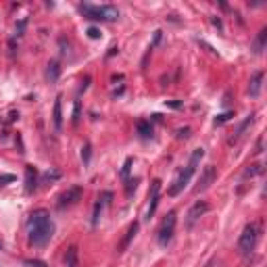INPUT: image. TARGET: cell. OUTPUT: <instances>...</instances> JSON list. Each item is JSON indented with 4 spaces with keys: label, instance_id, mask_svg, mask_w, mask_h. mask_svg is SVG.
<instances>
[{
    "label": "cell",
    "instance_id": "cell-20",
    "mask_svg": "<svg viewBox=\"0 0 267 267\" xmlns=\"http://www.w3.org/2000/svg\"><path fill=\"white\" fill-rule=\"evenodd\" d=\"M90 157H92V144L83 142V146H82V161L88 165L90 163Z\"/></svg>",
    "mask_w": 267,
    "mask_h": 267
},
{
    "label": "cell",
    "instance_id": "cell-31",
    "mask_svg": "<svg viewBox=\"0 0 267 267\" xmlns=\"http://www.w3.org/2000/svg\"><path fill=\"white\" fill-rule=\"evenodd\" d=\"M0 249H2V244H0Z\"/></svg>",
    "mask_w": 267,
    "mask_h": 267
},
{
    "label": "cell",
    "instance_id": "cell-19",
    "mask_svg": "<svg viewBox=\"0 0 267 267\" xmlns=\"http://www.w3.org/2000/svg\"><path fill=\"white\" fill-rule=\"evenodd\" d=\"M65 265H67V267H77V249H75V247H71V249L67 250Z\"/></svg>",
    "mask_w": 267,
    "mask_h": 267
},
{
    "label": "cell",
    "instance_id": "cell-11",
    "mask_svg": "<svg viewBox=\"0 0 267 267\" xmlns=\"http://www.w3.org/2000/svg\"><path fill=\"white\" fill-rule=\"evenodd\" d=\"M111 192H104L102 196H98V200H96V205H94V213H92V226H98V221H100V213H102V209L109 205V199H111Z\"/></svg>",
    "mask_w": 267,
    "mask_h": 267
},
{
    "label": "cell",
    "instance_id": "cell-6",
    "mask_svg": "<svg viewBox=\"0 0 267 267\" xmlns=\"http://www.w3.org/2000/svg\"><path fill=\"white\" fill-rule=\"evenodd\" d=\"M82 194H83V190H82L80 186H71V188H67V190L59 196L57 207H59L61 211H65V209H69V207L77 205V202L82 200Z\"/></svg>",
    "mask_w": 267,
    "mask_h": 267
},
{
    "label": "cell",
    "instance_id": "cell-23",
    "mask_svg": "<svg viewBox=\"0 0 267 267\" xmlns=\"http://www.w3.org/2000/svg\"><path fill=\"white\" fill-rule=\"evenodd\" d=\"M136 188H138V178L128 180V186H125V194H128V196H132L134 192H136Z\"/></svg>",
    "mask_w": 267,
    "mask_h": 267
},
{
    "label": "cell",
    "instance_id": "cell-17",
    "mask_svg": "<svg viewBox=\"0 0 267 267\" xmlns=\"http://www.w3.org/2000/svg\"><path fill=\"white\" fill-rule=\"evenodd\" d=\"M265 42H267V27H263V30L259 32L255 44H252V52H255V54H261L263 48H265Z\"/></svg>",
    "mask_w": 267,
    "mask_h": 267
},
{
    "label": "cell",
    "instance_id": "cell-9",
    "mask_svg": "<svg viewBox=\"0 0 267 267\" xmlns=\"http://www.w3.org/2000/svg\"><path fill=\"white\" fill-rule=\"evenodd\" d=\"M159 199H161V180H154L149 192V209H146V219H152L154 211L159 207Z\"/></svg>",
    "mask_w": 267,
    "mask_h": 267
},
{
    "label": "cell",
    "instance_id": "cell-28",
    "mask_svg": "<svg viewBox=\"0 0 267 267\" xmlns=\"http://www.w3.org/2000/svg\"><path fill=\"white\" fill-rule=\"evenodd\" d=\"M80 121V100H75V107H73V123Z\"/></svg>",
    "mask_w": 267,
    "mask_h": 267
},
{
    "label": "cell",
    "instance_id": "cell-15",
    "mask_svg": "<svg viewBox=\"0 0 267 267\" xmlns=\"http://www.w3.org/2000/svg\"><path fill=\"white\" fill-rule=\"evenodd\" d=\"M136 130L140 134V138H152V123L146 121V119H140V121L136 123Z\"/></svg>",
    "mask_w": 267,
    "mask_h": 267
},
{
    "label": "cell",
    "instance_id": "cell-25",
    "mask_svg": "<svg viewBox=\"0 0 267 267\" xmlns=\"http://www.w3.org/2000/svg\"><path fill=\"white\" fill-rule=\"evenodd\" d=\"M132 163H134L132 157L125 159V165H123V169H121V175H123V178H128V175H130V167H132Z\"/></svg>",
    "mask_w": 267,
    "mask_h": 267
},
{
    "label": "cell",
    "instance_id": "cell-1",
    "mask_svg": "<svg viewBox=\"0 0 267 267\" xmlns=\"http://www.w3.org/2000/svg\"><path fill=\"white\" fill-rule=\"evenodd\" d=\"M27 234H30L32 247H46V244L50 242V238L54 236V223L46 209H38L30 215Z\"/></svg>",
    "mask_w": 267,
    "mask_h": 267
},
{
    "label": "cell",
    "instance_id": "cell-30",
    "mask_svg": "<svg viewBox=\"0 0 267 267\" xmlns=\"http://www.w3.org/2000/svg\"><path fill=\"white\" fill-rule=\"evenodd\" d=\"M188 136H190V128H184L178 132V138H188Z\"/></svg>",
    "mask_w": 267,
    "mask_h": 267
},
{
    "label": "cell",
    "instance_id": "cell-3",
    "mask_svg": "<svg viewBox=\"0 0 267 267\" xmlns=\"http://www.w3.org/2000/svg\"><path fill=\"white\" fill-rule=\"evenodd\" d=\"M80 11L88 19H94V21H115V19H119V9H117V6H113V4H102V6L82 4Z\"/></svg>",
    "mask_w": 267,
    "mask_h": 267
},
{
    "label": "cell",
    "instance_id": "cell-26",
    "mask_svg": "<svg viewBox=\"0 0 267 267\" xmlns=\"http://www.w3.org/2000/svg\"><path fill=\"white\" fill-rule=\"evenodd\" d=\"M88 36L92 38V40H98V38L102 36V33H100V30H98V27H88Z\"/></svg>",
    "mask_w": 267,
    "mask_h": 267
},
{
    "label": "cell",
    "instance_id": "cell-10",
    "mask_svg": "<svg viewBox=\"0 0 267 267\" xmlns=\"http://www.w3.org/2000/svg\"><path fill=\"white\" fill-rule=\"evenodd\" d=\"M38 188V169L33 165H25V192L32 194Z\"/></svg>",
    "mask_w": 267,
    "mask_h": 267
},
{
    "label": "cell",
    "instance_id": "cell-4",
    "mask_svg": "<svg viewBox=\"0 0 267 267\" xmlns=\"http://www.w3.org/2000/svg\"><path fill=\"white\" fill-rule=\"evenodd\" d=\"M257 240H259V228H257V223H249V226H244L240 238H238V252H240L242 257H249L250 252L255 250Z\"/></svg>",
    "mask_w": 267,
    "mask_h": 267
},
{
    "label": "cell",
    "instance_id": "cell-16",
    "mask_svg": "<svg viewBox=\"0 0 267 267\" xmlns=\"http://www.w3.org/2000/svg\"><path fill=\"white\" fill-rule=\"evenodd\" d=\"M52 123H54V130L61 132L63 128V111H61V96L57 98V102H54V111H52Z\"/></svg>",
    "mask_w": 267,
    "mask_h": 267
},
{
    "label": "cell",
    "instance_id": "cell-7",
    "mask_svg": "<svg viewBox=\"0 0 267 267\" xmlns=\"http://www.w3.org/2000/svg\"><path fill=\"white\" fill-rule=\"evenodd\" d=\"M209 211V202H205V200H199V202H194V205L188 209V213H186V228L190 230V228H194V223L200 219L202 215H205Z\"/></svg>",
    "mask_w": 267,
    "mask_h": 267
},
{
    "label": "cell",
    "instance_id": "cell-5",
    "mask_svg": "<svg viewBox=\"0 0 267 267\" xmlns=\"http://www.w3.org/2000/svg\"><path fill=\"white\" fill-rule=\"evenodd\" d=\"M175 221H178V217H175V211H169V213L165 215V219L163 223H161V228H159V244L161 247H167V244L171 242V238H173V232H175Z\"/></svg>",
    "mask_w": 267,
    "mask_h": 267
},
{
    "label": "cell",
    "instance_id": "cell-13",
    "mask_svg": "<svg viewBox=\"0 0 267 267\" xmlns=\"http://www.w3.org/2000/svg\"><path fill=\"white\" fill-rule=\"evenodd\" d=\"M138 228H140V223H138V221H134V223H132V226L128 228V234H125V238H123V240H121V244H119V252H123L125 249H128V247H130V242L134 240V236H136V234H138Z\"/></svg>",
    "mask_w": 267,
    "mask_h": 267
},
{
    "label": "cell",
    "instance_id": "cell-14",
    "mask_svg": "<svg viewBox=\"0 0 267 267\" xmlns=\"http://www.w3.org/2000/svg\"><path fill=\"white\" fill-rule=\"evenodd\" d=\"M252 121H255V115H252V113H250V115H249V117H247V119H244V121H242V123H240V125H238V128H236V132H234V136H232V138H230V144H234V142H238V138H240V136H242V134H244V130H247V128H249V125L252 123Z\"/></svg>",
    "mask_w": 267,
    "mask_h": 267
},
{
    "label": "cell",
    "instance_id": "cell-22",
    "mask_svg": "<svg viewBox=\"0 0 267 267\" xmlns=\"http://www.w3.org/2000/svg\"><path fill=\"white\" fill-rule=\"evenodd\" d=\"M263 173V165H250L247 171H244V178H252V175Z\"/></svg>",
    "mask_w": 267,
    "mask_h": 267
},
{
    "label": "cell",
    "instance_id": "cell-18",
    "mask_svg": "<svg viewBox=\"0 0 267 267\" xmlns=\"http://www.w3.org/2000/svg\"><path fill=\"white\" fill-rule=\"evenodd\" d=\"M59 75H61V67H59V63H57V61H50V63H48V69H46V77L54 83V82L59 80Z\"/></svg>",
    "mask_w": 267,
    "mask_h": 267
},
{
    "label": "cell",
    "instance_id": "cell-21",
    "mask_svg": "<svg viewBox=\"0 0 267 267\" xmlns=\"http://www.w3.org/2000/svg\"><path fill=\"white\" fill-rule=\"evenodd\" d=\"M232 117H234V113H232V111H226V113H221V115H217L215 117V125H223V123H226V121H230V119Z\"/></svg>",
    "mask_w": 267,
    "mask_h": 267
},
{
    "label": "cell",
    "instance_id": "cell-24",
    "mask_svg": "<svg viewBox=\"0 0 267 267\" xmlns=\"http://www.w3.org/2000/svg\"><path fill=\"white\" fill-rule=\"evenodd\" d=\"M25 267H48V263H44L42 259H27Z\"/></svg>",
    "mask_w": 267,
    "mask_h": 267
},
{
    "label": "cell",
    "instance_id": "cell-12",
    "mask_svg": "<svg viewBox=\"0 0 267 267\" xmlns=\"http://www.w3.org/2000/svg\"><path fill=\"white\" fill-rule=\"evenodd\" d=\"M263 71H257V73H252L250 77V83H249V94L252 98H257L259 94H261V88H263Z\"/></svg>",
    "mask_w": 267,
    "mask_h": 267
},
{
    "label": "cell",
    "instance_id": "cell-8",
    "mask_svg": "<svg viewBox=\"0 0 267 267\" xmlns=\"http://www.w3.org/2000/svg\"><path fill=\"white\" fill-rule=\"evenodd\" d=\"M217 180V169L213 165H207L205 169H202V173H200V178H199V184H196V188H194V192L199 194V192H205L207 188L213 184V182Z\"/></svg>",
    "mask_w": 267,
    "mask_h": 267
},
{
    "label": "cell",
    "instance_id": "cell-29",
    "mask_svg": "<svg viewBox=\"0 0 267 267\" xmlns=\"http://www.w3.org/2000/svg\"><path fill=\"white\" fill-rule=\"evenodd\" d=\"M59 178H61V173H59V171H52V173L48 171V173L44 175V182H48V180H59Z\"/></svg>",
    "mask_w": 267,
    "mask_h": 267
},
{
    "label": "cell",
    "instance_id": "cell-2",
    "mask_svg": "<svg viewBox=\"0 0 267 267\" xmlns=\"http://www.w3.org/2000/svg\"><path fill=\"white\" fill-rule=\"evenodd\" d=\"M202 157H205V149H194L190 161H188V165L178 173V178H175V182L171 184V188L167 190V194H169V196H178V194H180L182 190H184V188H186L188 184H190L192 175H194V171H196V167L200 165Z\"/></svg>",
    "mask_w": 267,
    "mask_h": 267
},
{
    "label": "cell",
    "instance_id": "cell-27",
    "mask_svg": "<svg viewBox=\"0 0 267 267\" xmlns=\"http://www.w3.org/2000/svg\"><path fill=\"white\" fill-rule=\"evenodd\" d=\"M9 182H15V175H11V173H4V175H0V186H6Z\"/></svg>",
    "mask_w": 267,
    "mask_h": 267
}]
</instances>
